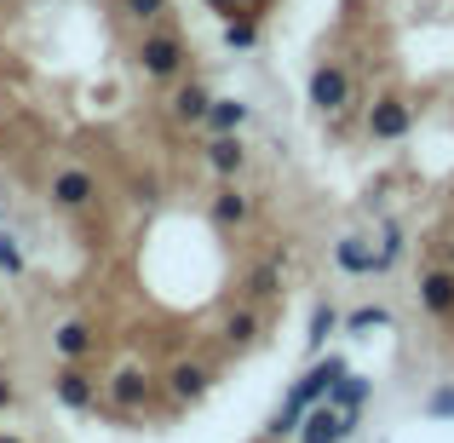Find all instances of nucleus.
I'll use <instances>...</instances> for the list:
<instances>
[{
    "mask_svg": "<svg viewBox=\"0 0 454 443\" xmlns=\"http://www.w3.org/2000/svg\"><path fill=\"white\" fill-rule=\"evenodd\" d=\"M340 375H345V357H333V352L322 357V352H317V363H310L305 375L294 380V386H288V398H282V409L265 421V443H282V438H294V432H300L305 409H310V403H322V398H328V386H333Z\"/></svg>",
    "mask_w": 454,
    "mask_h": 443,
    "instance_id": "nucleus-1",
    "label": "nucleus"
},
{
    "mask_svg": "<svg viewBox=\"0 0 454 443\" xmlns=\"http://www.w3.org/2000/svg\"><path fill=\"white\" fill-rule=\"evenodd\" d=\"M133 69L145 81H155V87H173L178 75H190V41L184 29H173V23H145L133 41Z\"/></svg>",
    "mask_w": 454,
    "mask_h": 443,
    "instance_id": "nucleus-2",
    "label": "nucleus"
},
{
    "mask_svg": "<svg viewBox=\"0 0 454 443\" xmlns=\"http://www.w3.org/2000/svg\"><path fill=\"white\" fill-rule=\"evenodd\" d=\"M46 202H52V213H64V219H87V213H98L104 185H98V173H92V167L58 162L52 173H46Z\"/></svg>",
    "mask_w": 454,
    "mask_h": 443,
    "instance_id": "nucleus-3",
    "label": "nucleus"
},
{
    "mask_svg": "<svg viewBox=\"0 0 454 443\" xmlns=\"http://www.w3.org/2000/svg\"><path fill=\"white\" fill-rule=\"evenodd\" d=\"M305 104L317 115H345L356 104V81H351V69L340 64V58H317L310 64V75H305Z\"/></svg>",
    "mask_w": 454,
    "mask_h": 443,
    "instance_id": "nucleus-4",
    "label": "nucleus"
},
{
    "mask_svg": "<svg viewBox=\"0 0 454 443\" xmlns=\"http://www.w3.org/2000/svg\"><path fill=\"white\" fill-rule=\"evenodd\" d=\"M155 398H161V375L145 363H127L115 375H104V409H115V415H150Z\"/></svg>",
    "mask_w": 454,
    "mask_h": 443,
    "instance_id": "nucleus-5",
    "label": "nucleus"
},
{
    "mask_svg": "<svg viewBox=\"0 0 454 443\" xmlns=\"http://www.w3.org/2000/svg\"><path fill=\"white\" fill-rule=\"evenodd\" d=\"M46 392H52V403L64 415H98L104 409V380L92 375V363H58Z\"/></svg>",
    "mask_w": 454,
    "mask_h": 443,
    "instance_id": "nucleus-6",
    "label": "nucleus"
},
{
    "mask_svg": "<svg viewBox=\"0 0 454 443\" xmlns=\"http://www.w3.org/2000/svg\"><path fill=\"white\" fill-rule=\"evenodd\" d=\"M213 386H219V368H213L207 357H173V363L161 368V392L178 403V409H196V403H207Z\"/></svg>",
    "mask_w": 454,
    "mask_h": 443,
    "instance_id": "nucleus-7",
    "label": "nucleus"
},
{
    "mask_svg": "<svg viewBox=\"0 0 454 443\" xmlns=\"http://www.w3.org/2000/svg\"><path fill=\"white\" fill-rule=\"evenodd\" d=\"M98 322L92 317H58L52 328H46V352H52V363H98Z\"/></svg>",
    "mask_w": 454,
    "mask_h": 443,
    "instance_id": "nucleus-8",
    "label": "nucleus"
},
{
    "mask_svg": "<svg viewBox=\"0 0 454 443\" xmlns=\"http://www.w3.org/2000/svg\"><path fill=\"white\" fill-rule=\"evenodd\" d=\"M254 213H259V202L242 190V178H219V185H213V196H207V225H213L219 236L247 231V225H254Z\"/></svg>",
    "mask_w": 454,
    "mask_h": 443,
    "instance_id": "nucleus-9",
    "label": "nucleus"
},
{
    "mask_svg": "<svg viewBox=\"0 0 454 443\" xmlns=\"http://www.w3.org/2000/svg\"><path fill=\"white\" fill-rule=\"evenodd\" d=\"M363 133L374 138V145H403V138L414 133V104L403 99V92H380L363 115Z\"/></svg>",
    "mask_w": 454,
    "mask_h": 443,
    "instance_id": "nucleus-10",
    "label": "nucleus"
},
{
    "mask_svg": "<svg viewBox=\"0 0 454 443\" xmlns=\"http://www.w3.org/2000/svg\"><path fill=\"white\" fill-rule=\"evenodd\" d=\"M207 104H213V87L201 75H178L173 87H167V99H161V110H167V122L173 127H196L201 133V122H207Z\"/></svg>",
    "mask_w": 454,
    "mask_h": 443,
    "instance_id": "nucleus-11",
    "label": "nucleus"
},
{
    "mask_svg": "<svg viewBox=\"0 0 454 443\" xmlns=\"http://www.w3.org/2000/svg\"><path fill=\"white\" fill-rule=\"evenodd\" d=\"M288 265H294L288 248H270L265 259H254V265L242 271V299H254V305L282 299V289H288Z\"/></svg>",
    "mask_w": 454,
    "mask_h": 443,
    "instance_id": "nucleus-12",
    "label": "nucleus"
},
{
    "mask_svg": "<svg viewBox=\"0 0 454 443\" xmlns=\"http://www.w3.org/2000/svg\"><path fill=\"white\" fill-rule=\"evenodd\" d=\"M356 426H363V415H345V409H333V403L322 398V403L305 409V421H300L294 438H300V443H351Z\"/></svg>",
    "mask_w": 454,
    "mask_h": 443,
    "instance_id": "nucleus-13",
    "label": "nucleus"
},
{
    "mask_svg": "<svg viewBox=\"0 0 454 443\" xmlns=\"http://www.w3.org/2000/svg\"><path fill=\"white\" fill-rule=\"evenodd\" d=\"M414 299H420V311H426L432 322H454V265H449V259H437V265L420 271Z\"/></svg>",
    "mask_w": 454,
    "mask_h": 443,
    "instance_id": "nucleus-14",
    "label": "nucleus"
},
{
    "mask_svg": "<svg viewBox=\"0 0 454 443\" xmlns=\"http://www.w3.org/2000/svg\"><path fill=\"white\" fill-rule=\"evenodd\" d=\"M201 167H207L213 178H242L247 167H254V150H247L242 133H207V145H201Z\"/></svg>",
    "mask_w": 454,
    "mask_h": 443,
    "instance_id": "nucleus-15",
    "label": "nucleus"
},
{
    "mask_svg": "<svg viewBox=\"0 0 454 443\" xmlns=\"http://www.w3.org/2000/svg\"><path fill=\"white\" fill-rule=\"evenodd\" d=\"M219 340L231 345V352H254V345L265 340V305H254V299L231 305V311H224V322H219Z\"/></svg>",
    "mask_w": 454,
    "mask_h": 443,
    "instance_id": "nucleus-16",
    "label": "nucleus"
},
{
    "mask_svg": "<svg viewBox=\"0 0 454 443\" xmlns=\"http://www.w3.org/2000/svg\"><path fill=\"white\" fill-rule=\"evenodd\" d=\"M333 265H340L345 277H380V254L363 231H345L340 242H333Z\"/></svg>",
    "mask_w": 454,
    "mask_h": 443,
    "instance_id": "nucleus-17",
    "label": "nucleus"
},
{
    "mask_svg": "<svg viewBox=\"0 0 454 443\" xmlns=\"http://www.w3.org/2000/svg\"><path fill=\"white\" fill-rule=\"evenodd\" d=\"M247 122H254V104L247 99H219V92H213L201 133H247Z\"/></svg>",
    "mask_w": 454,
    "mask_h": 443,
    "instance_id": "nucleus-18",
    "label": "nucleus"
},
{
    "mask_svg": "<svg viewBox=\"0 0 454 443\" xmlns=\"http://www.w3.org/2000/svg\"><path fill=\"white\" fill-rule=\"evenodd\" d=\"M368 398H374V380L351 375V368H345V375L328 386V403H333V409H345V415H363V409H368Z\"/></svg>",
    "mask_w": 454,
    "mask_h": 443,
    "instance_id": "nucleus-19",
    "label": "nucleus"
},
{
    "mask_svg": "<svg viewBox=\"0 0 454 443\" xmlns=\"http://www.w3.org/2000/svg\"><path fill=\"white\" fill-rule=\"evenodd\" d=\"M219 41H224V52H254L259 46V12H231Z\"/></svg>",
    "mask_w": 454,
    "mask_h": 443,
    "instance_id": "nucleus-20",
    "label": "nucleus"
},
{
    "mask_svg": "<svg viewBox=\"0 0 454 443\" xmlns=\"http://www.w3.org/2000/svg\"><path fill=\"white\" fill-rule=\"evenodd\" d=\"M374 254H380V277H391V271L403 265V254H409V231H403L397 219H386V225H380V242H374Z\"/></svg>",
    "mask_w": 454,
    "mask_h": 443,
    "instance_id": "nucleus-21",
    "label": "nucleus"
},
{
    "mask_svg": "<svg viewBox=\"0 0 454 443\" xmlns=\"http://www.w3.org/2000/svg\"><path fill=\"white\" fill-rule=\"evenodd\" d=\"M333 334H340V305H328V299H322V305L310 311V328H305V352L317 357L322 345L333 340Z\"/></svg>",
    "mask_w": 454,
    "mask_h": 443,
    "instance_id": "nucleus-22",
    "label": "nucleus"
},
{
    "mask_svg": "<svg viewBox=\"0 0 454 443\" xmlns=\"http://www.w3.org/2000/svg\"><path fill=\"white\" fill-rule=\"evenodd\" d=\"M0 277L6 282H23L29 277V254H23V236L0 231Z\"/></svg>",
    "mask_w": 454,
    "mask_h": 443,
    "instance_id": "nucleus-23",
    "label": "nucleus"
},
{
    "mask_svg": "<svg viewBox=\"0 0 454 443\" xmlns=\"http://www.w3.org/2000/svg\"><path fill=\"white\" fill-rule=\"evenodd\" d=\"M340 328H345V334H374V328H391V311H386V305H356V311H345V317H340Z\"/></svg>",
    "mask_w": 454,
    "mask_h": 443,
    "instance_id": "nucleus-24",
    "label": "nucleus"
},
{
    "mask_svg": "<svg viewBox=\"0 0 454 443\" xmlns=\"http://www.w3.org/2000/svg\"><path fill=\"white\" fill-rule=\"evenodd\" d=\"M115 12H121L127 23H138V29H145V23H161L167 12H173V0H115Z\"/></svg>",
    "mask_w": 454,
    "mask_h": 443,
    "instance_id": "nucleus-25",
    "label": "nucleus"
},
{
    "mask_svg": "<svg viewBox=\"0 0 454 443\" xmlns=\"http://www.w3.org/2000/svg\"><path fill=\"white\" fill-rule=\"evenodd\" d=\"M426 415H437V421H454V386H437L432 398H426Z\"/></svg>",
    "mask_w": 454,
    "mask_h": 443,
    "instance_id": "nucleus-26",
    "label": "nucleus"
},
{
    "mask_svg": "<svg viewBox=\"0 0 454 443\" xmlns=\"http://www.w3.org/2000/svg\"><path fill=\"white\" fill-rule=\"evenodd\" d=\"M23 403V386L12 380V368H0V415H12Z\"/></svg>",
    "mask_w": 454,
    "mask_h": 443,
    "instance_id": "nucleus-27",
    "label": "nucleus"
},
{
    "mask_svg": "<svg viewBox=\"0 0 454 443\" xmlns=\"http://www.w3.org/2000/svg\"><path fill=\"white\" fill-rule=\"evenodd\" d=\"M207 6L219 12V18H231V12H236V0H207Z\"/></svg>",
    "mask_w": 454,
    "mask_h": 443,
    "instance_id": "nucleus-28",
    "label": "nucleus"
},
{
    "mask_svg": "<svg viewBox=\"0 0 454 443\" xmlns=\"http://www.w3.org/2000/svg\"><path fill=\"white\" fill-rule=\"evenodd\" d=\"M0 443H29V438H23V432H0Z\"/></svg>",
    "mask_w": 454,
    "mask_h": 443,
    "instance_id": "nucleus-29",
    "label": "nucleus"
},
{
    "mask_svg": "<svg viewBox=\"0 0 454 443\" xmlns=\"http://www.w3.org/2000/svg\"><path fill=\"white\" fill-rule=\"evenodd\" d=\"M236 12H259V0H236Z\"/></svg>",
    "mask_w": 454,
    "mask_h": 443,
    "instance_id": "nucleus-30",
    "label": "nucleus"
}]
</instances>
